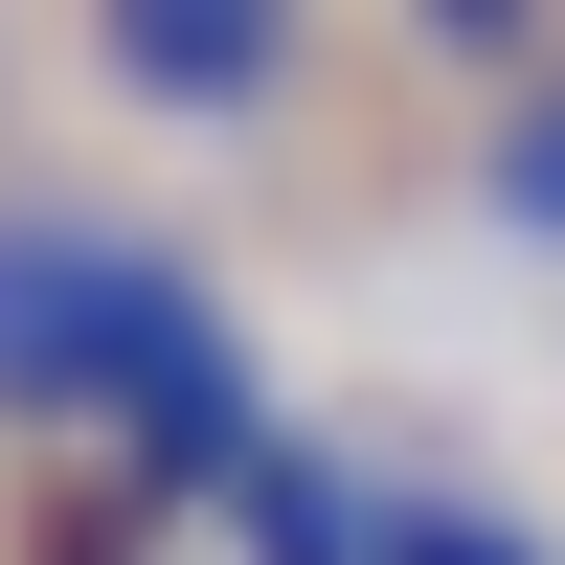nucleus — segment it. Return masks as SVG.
I'll list each match as a JSON object with an SVG mask.
<instances>
[{
	"label": "nucleus",
	"mask_w": 565,
	"mask_h": 565,
	"mask_svg": "<svg viewBox=\"0 0 565 565\" xmlns=\"http://www.w3.org/2000/svg\"><path fill=\"white\" fill-rule=\"evenodd\" d=\"M68 68L114 90V114H159V136H271L317 90V23L295 0H90Z\"/></svg>",
	"instance_id": "obj_2"
},
{
	"label": "nucleus",
	"mask_w": 565,
	"mask_h": 565,
	"mask_svg": "<svg viewBox=\"0 0 565 565\" xmlns=\"http://www.w3.org/2000/svg\"><path fill=\"white\" fill-rule=\"evenodd\" d=\"M226 362V295L181 226L90 181H0V452H136V407Z\"/></svg>",
	"instance_id": "obj_1"
},
{
	"label": "nucleus",
	"mask_w": 565,
	"mask_h": 565,
	"mask_svg": "<svg viewBox=\"0 0 565 565\" xmlns=\"http://www.w3.org/2000/svg\"><path fill=\"white\" fill-rule=\"evenodd\" d=\"M476 226L565 271V45H543L521 90H498V114H476Z\"/></svg>",
	"instance_id": "obj_3"
},
{
	"label": "nucleus",
	"mask_w": 565,
	"mask_h": 565,
	"mask_svg": "<svg viewBox=\"0 0 565 565\" xmlns=\"http://www.w3.org/2000/svg\"><path fill=\"white\" fill-rule=\"evenodd\" d=\"M385 565H565L521 498H476V476H430V452H385Z\"/></svg>",
	"instance_id": "obj_4"
}]
</instances>
